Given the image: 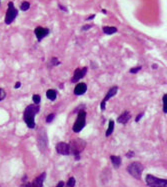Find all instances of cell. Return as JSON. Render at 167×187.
<instances>
[{
  "label": "cell",
  "instance_id": "obj_11",
  "mask_svg": "<svg viewBox=\"0 0 167 187\" xmlns=\"http://www.w3.org/2000/svg\"><path fill=\"white\" fill-rule=\"evenodd\" d=\"M45 177H46V173L43 172L42 174H40L38 177H36L31 182V186L32 187H43V182L45 180Z\"/></svg>",
  "mask_w": 167,
  "mask_h": 187
},
{
  "label": "cell",
  "instance_id": "obj_33",
  "mask_svg": "<svg viewBox=\"0 0 167 187\" xmlns=\"http://www.w3.org/2000/svg\"><path fill=\"white\" fill-rule=\"evenodd\" d=\"M94 17H95V15H94V14H93V15H91V16H89L88 18H87V19H86V20H91V19H93Z\"/></svg>",
  "mask_w": 167,
  "mask_h": 187
},
{
  "label": "cell",
  "instance_id": "obj_7",
  "mask_svg": "<svg viewBox=\"0 0 167 187\" xmlns=\"http://www.w3.org/2000/svg\"><path fill=\"white\" fill-rule=\"evenodd\" d=\"M117 91H118V87H117V86H113V87H111V88L108 90L107 94H106V96L104 97V99L102 100L101 104H100V108H101L102 111H104V110H105V104H106V102H107L111 97L115 96L116 93H117Z\"/></svg>",
  "mask_w": 167,
  "mask_h": 187
},
{
  "label": "cell",
  "instance_id": "obj_3",
  "mask_svg": "<svg viewBox=\"0 0 167 187\" xmlns=\"http://www.w3.org/2000/svg\"><path fill=\"white\" fill-rule=\"evenodd\" d=\"M143 170H144V166L140 162H133L129 164L127 167L128 173L136 179L141 178V174L143 172Z\"/></svg>",
  "mask_w": 167,
  "mask_h": 187
},
{
  "label": "cell",
  "instance_id": "obj_8",
  "mask_svg": "<svg viewBox=\"0 0 167 187\" xmlns=\"http://www.w3.org/2000/svg\"><path fill=\"white\" fill-rule=\"evenodd\" d=\"M49 33H50V30L48 28L42 27V26H38V27H36L34 29V34H35L37 40H38L39 42L43 39V38L46 37Z\"/></svg>",
  "mask_w": 167,
  "mask_h": 187
},
{
  "label": "cell",
  "instance_id": "obj_2",
  "mask_svg": "<svg viewBox=\"0 0 167 187\" xmlns=\"http://www.w3.org/2000/svg\"><path fill=\"white\" fill-rule=\"evenodd\" d=\"M70 146V153L74 154L75 160H80V153L81 151L84 150L85 142H83V140L81 139H76V140H72L71 143L69 144Z\"/></svg>",
  "mask_w": 167,
  "mask_h": 187
},
{
  "label": "cell",
  "instance_id": "obj_17",
  "mask_svg": "<svg viewBox=\"0 0 167 187\" xmlns=\"http://www.w3.org/2000/svg\"><path fill=\"white\" fill-rule=\"evenodd\" d=\"M113 130H114V120L110 119L109 120V124H108V129L106 130V133H105V136L108 137L112 134Z\"/></svg>",
  "mask_w": 167,
  "mask_h": 187
},
{
  "label": "cell",
  "instance_id": "obj_34",
  "mask_svg": "<svg viewBox=\"0 0 167 187\" xmlns=\"http://www.w3.org/2000/svg\"><path fill=\"white\" fill-rule=\"evenodd\" d=\"M152 68H153V69H156V68H157V65H155V64H153V65H152Z\"/></svg>",
  "mask_w": 167,
  "mask_h": 187
},
{
  "label": "cell",
  "instance_id": "obj_16",
  "mask_svg": "<svg viewBox=\"0 0 167 187\" xmlns=\"http://www.w3.org/2000/svg\"><path fill=\"white\" fill-rule=\"evenodd\" d=\"M46 97L49 99V100L54 101L56 99V97H57V92H56L54 89H49V90H47V92H46Z\"/></svg>",
  "mask_w": 167,
  "mask_h": 187
},
{
  "label": "cell",
  "instance_id": "obj_29",
  "mask_svg": "<svg viewBox=\"0 0 167 187\" xmlns=\"http://www.w3.org/2000/svg\"><path fill=\"white\" fill-rule=\"evenodd\" d=\"M20 187H32L31 183H23L22 185H20Z\"/></svg>",
  "mask_w": 167,
  "mask_h": 187
},
{
  "label": "cell",
  "instance_id": "obj_30",
  "mask_svg": "<svg viewBox=\"0 0 167 187\" xmlns=\"http://www.w3.org/2000/svg\"><path fill=\"white\" fill-rule=\"evenodd\" d=\"M20 86H21V83H20V82H16V84H15L14 88H15V89H17V88H19Z\"/></svg>",
  "mask_w": 167,
  "mask_h": 187
},
{
  "label": "cell",
  "instance_id": "obj_22",
  "mask_svg": "<svg viewBox=\"0 0 167 187\" xmlns=\"http://www.w3.org/2000/svg\"><path fill=\"white\" fill-rule=\"evenodd\" d=\"M60 64V61L56 58V57H53V58H51V65L53 66H57Z\"/></svg>",
  "mask_w": 167,
  "mask_h": 187
},
{
  "label": "cell",
  "instance_id": "obj_26",
  "mask_svg": "<svg viewBox=\"0 0 167 187\" xmlns=\"http://www.w3.org/2000/svg\"><path fill=\"white\" fill-rule=\"evenodd\" d=\"M144 116V112H142V113H140V114H138L137 115V117H136V119H135V121L136 122H139L140 120H141V118Z\"/></svg>",
  "mask_w": 167,
  "mask_h": 187
},
{
  "label": "cell",
  "instance_id": "obj_19",
  "mask_svg": "<svg viewBox=\"0 0 167 187\" xmlns=\"http://www.w3.org/2000/svg\"><path fill=\"white\" fill-rule=\"evenodd\" d=\"M75 183H76V180H75L74 177H70L68 179V181L66 183L65 187H74L75 186Z\"/></svg>",
  "mask_w": 167,
  "mask_h": 187
},
{
  "label": "cell",
  "instance_id": "obj_24",
  "mask_svg": "<svg viewBox=\"0 0 167 187\" xmlns=\"http://www.w3.org/2000/svg\"><path fill=\"white\" fill-rule=\"evenodd\" d=\"M54 117H55V114H49V115L47 116V118H46V122L47 123H50V122H52L53 121V119H54Z\"/></svg>",
  "mask_w": 167,
  "mask_h": 187
},
{
  "label": "cell",
  "instance_id": "obj_5",
  "mask_svg": "<svg viewBox=\"0 0 167 187\" xmlns=\"http://www.w3.org/2000/svg\"><path fill=\"white\" fill-rule=\"evenodd\" d=\"M145 180H146V184L150 187H167L166 179L157 178L151 174L147 175Z\"/></svg>",
  "mask_w": 167,
  "mask_h": 187
},
{
  "label": "cell",
  "instance_id": "obj_32",
  "mask_svg": "<svg viewBox=\"0 0 167 187\" xmlns=\"http://www.w3.org/2000/svg\"><path fill=\"white\" fill-rule=\"evenodd\" d=\"M59 8H60V9H62L63 11H67V8H65V7H63L61 4H59Z\"/></svg>",
  "mask_w": 167,
  "mask_h": 187
},
{
  "label": "cell",
  "instance_id": "obj_15",
  "mask_svg": "<svg viewBox=\"0 0 167 187\" xmlns=\"http://www.w3.org/2000/svg\"><path fill=\"white\" fill-rule=\"evenodd\" d=\"M103 32L105 34H107V35H112V34H114L117 32V28L114 27V26H103Z\"/></svg>",
  "mask_w": 167,
  "mask_h": 187
},
{
  "label": "cell",
  "instance_id": "obj_4",
  "mask_svg": "<svg viewBox=\"0 0 167 187\" xmlns=\"http://www.w3.org/2000/svg\"><path fill=\"white\" fill-rule=\"evenodd\" d=\"M86 124V112L84 110H80L78 112V116H77V120L75 121V123L72 127V130L75 133L80 132L83 128L85 127Z\"/></svg>",
  "mask_w": 167,
  "mask_h": 187
},
{
  "label": "cell",
  "instance_id": "obj_18",
  "mask_svg": "<svg viewBox=\"0 0 167 187\" xmlns=\"http://www.w3.org/2000/svg\"><path fill=\"white\" fill-rule=\"evenodd\" d=\"M29 8H30V3L29 2L23 1L21 3V5H20V10L21 11H27Z\"/></svg>",
  "mask_w": 167,
  "mask_h": 187
},
{
  "label": "cell",
  "instance_id": "obj_20",
  "mask_svg": "<svg viewBox=\"0 0 167 187\" xmlns=\"http://www.w3.org/2000/svg\"><path fill=\"white\" fill-rule=\"evenodd\" d=\"M32 99H33V102H34V104H36V105H38L40 101H41V97L39 96V95H37V94H34L33 96H32Z\"/></svg>",
  "mask_w": 167,
  "mask_h": 187
},
{
  "label": "cell",
  "instance_id": "obj_1",
  "mask_svg": "<svg viewBox=\"0 0 167 187\" xmlns=\"http://www.w3.org/2000/svg\"><path fill=\"white\" fill-rule=\"evenodd\" d=\"M40 107L36 104H30L27 107L25 108V111L23 114V119L24 122L27 125V127L29 128H34L35 127V120H34V117H35V114L39 112Z\"/></svg>",
  "mask_w": 167,
  "mask_h": 187
},
{
  "label": "cell",
  "instance_id": "obj_21",
  "mask_svg": "<svg viewBox=\"0 0 167 187\" xmlns=\"http://www.w3.org/2000/svg\"><path fill=\"white\" fill-rule=\"evenodd\" d=\"M166 99H167V94L163 95V98H162V101H163V112L165 114L167 113V110H166Z\"/></svg>",
  "mask_w": 167,
  "mask_h": 187
},
{
  "label": "cell",
  "instance_id": "obj_14",
  "mask_svg": "<svg viewBox=\"0 0 167 187\" xmlns=\"http://www.w3.org/2000/svg\"><path fill=\"white\" fill-rule=\"evenodd\" d=\"M110 159H111V162L113 164V166L115 168H119L121 165V157L120 156H115V155H111L110 156Z\"/></svg>",
  "mask_w": 167,
  "mask_h": 187
},
{
  "label": "cell",
  "instance_id": "obj_12",
  "mask_svg": "<svg viewBox=\"0 0 167 187\" xmlns=\"http://www.w3.org/2000/svg\"><path fill=\"white\" fill-rule=\"evenodd\" d=\"M130 117H131V115H130V113H129V111H124L122 114H120L118 116L116 121L121 124H126L127 122L130 120Z\"/></svg>",
  "mask_w": 167,
  "mask_h": 187
},
{
  "label": "cell",
  "instance_id": "obj_9",
  "mask_svg": "<svg viewBox=\"0 0 167 187\" xmlns=\"http://www.w3.org/2000/svg\"><path fill=\"white\" fill-rule=\"evenodd\" d=\"M87 69H88V68H87V67L77 68V69L74 71L73 77H72V79H71V82L75 83V82L79 81V80H80L81 78L84 77V76L86 75V73H87Z\"/></svg>",
  "mask_w": 167,
  "mask_h": 187
},
{
  "label": "cell",
  "instance_id": "obj_10",
  "mask_svg": "<svg viewBox=\"0 0 167 187\" xmlns=\"http://www.w3.org/2000/svg\"><path fill=\"white\" fill-rule=\"evenodd\" d=\"M56 151L61 155H69L70 154V146L65 142H59L56 145Z\"/></svg>",
  "mask_w": 167,
  "mask_h": 187
},
{
  "label": "cell",
  "instance_id": "obj_27",
  "mask_svg": "<svg viewBox=\"0 0 167 187\" xmlns=\"http://www.w3.org/2000/svg\"><path fill=\"white\" fill-rule=\"evenodd\" d=\"M133 156H134V152L133 151H128L127 152V153H126V157L127 158H131V157H133Z\"/></svg>",
  "mask_w": 167,
  "mask_h": 187
},
{
  "label": "cell",
  "instance_id": "obj_6",
  "mask_svg": "<svg viewBox=\"0 0 167 187\" xmlns=\"http://www.w3.org/2000/svg\"><path fill=\"white\" fill-rule=\"evenodd\" d=\"M17 15H18V10L15 8L13 2H9L8 3V8H7L6 15H5V20H4L5 23L7 25L11 24L15 20V18L17 17Z\"/></svg>",
  "mask_w": 167,
  "mask_h": 187
},
{
  "label": "cell",
  "instance_id": "obj_23",
  "mask_svg": "<svg viewBox=\"0 0 167 187\" xmlns=\"http://www.w3.org/2000/svg\"><path fill=\"white\" fill-rule=\"evenodd\" d=\"M141 66H138V67H134V68H131L130 70H129V72L132 74H135V73H137V72H139L140 70H141Z\"/></svg>",
  "mask_w": 167,
  "mask_h": 187
},
{
  "label": "cell",
  "instance_id": "obj_35",
  "mask_svg": "<svg viewBox=\"0 0 167 187\" xmlns=\"http://www.w3.org/2000/svg\"><path fill=\"white\" fill-rule=\"evenodd\" d=\"M0 5H1V0H0Z\"/></svg>",
  "mask_w": 167,
  "mask_h": 187
},
{
  "label": "cell",
  "instance_id": "obj_13",
  "mask_svg": "<svg viewBox=\"0 0 167 187\" xmlns=\"http://www.w3.org/2000/svg\"><path fill=\"white\" fill-rule=\"evenodd\" d=\"M87 91V85L85 83H79L74 88V94L75 95H83Z\"/></svg>",
  "mask_w": 167,
  "mask_h": 187
},
{
  "label": "cell",
  "instance_id": "obj_28",
  "mask_svg": "<svg viewBox=\"0 0 167 187\" xmlns=\"http://www.w3.org/2000/svg\"><path fill=\"white\" fill-rule=\"evenodd\" d=\"M91 27H92L91 25H85V26H83V27H82V30H83V31H86V30L90 29Z\"/></svg>",
  "mask_w": 167,
  "mask_h": 187
},
{
  "label": "cell",
  "instance_id": "obj_25",
  "mask_svg": "<svg viewBox=\"0 0 167 187\" xmlns=\"http://www.w3.org/2000/svg\"><path fill=\"white\" fill-rule=\"evenodd\" d=\"M6 96V93H5V91L3 90L2 88H0V101H2L3 99L5 98Z\"/></svg>",
  "mask_w": 167,
  "mask_h": 187
},
{
  "label": "cell",
  "instance_id": "obj_31",
  "mask_svg": "<svg viewBox=\"0 0 167 187\" xmlns=\"http://www.w3.org/2000/svg\"><path fill=\"white\" fill-rule=\"evenodd\" d=\"M63 186H64V182H63V181H60L56 187H63Z\"/></svg>",
  "mask_w": 167,
  "mask_h": 187
}]
</instances>
